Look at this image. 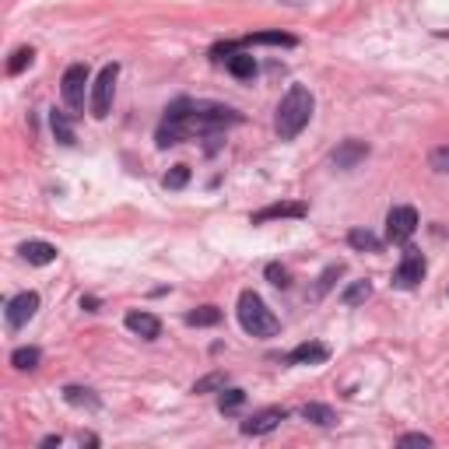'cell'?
I'll use <instances>...</instances> for the list:
<instances>
[{"mask_svg": "<svg viewBox=\"0 0 449 449\" xmlns=\"http://www.w3.org/2000/svg\"><path fill=\"white\" fill-rule=\"evenodd\" d=\"M428 165H432L435 172H449V144H439V148L428 155Z\"/></svg>", "mask_w": 449, "mask_h": 449, "instance_id": "cell-30", "label": "cell"}, {"mask_svg": "<svg viewBox=\"0 0 449 449\" xmlns=\"http://www.w3.org/2000/svg\"><path fill=\"white\" fill-rule=\"evenodd\" d=\"M29 263H36V267H46V263H53L56 260V246L53 243H42V239H32V243H21L18 249Z\"/></svg>", "mask_w": 449, "mask_h": 449, "instance_id": "cell-13", "label": "cell"}, {"mask_svg": "<svg viewBox=\"0 0 449 449\" xmlns=\"http://www.w3.org/2000/svg\"><path fill=\"white\" fill-rule=\"evenodd\" d=\"M243 120L236 109L221 106V102H193V99H176L165 109V120L155 133L158 148H172L183 144L186 137H204V133H218L225 126H236Z\"/></svg>", "mask_w": 449, "mask_h": 449, "instance_id": "cell-1", "label": "cell"}, {"mask_svg": "<svg viewBox=\"0 0 449 449\" xmlns=\"http://www.w3.org/2000/svg\"><path fill=\"white\" fill-rule=\"evenodd\" d=\"M400 446H432V435H425V432H408V435H400Z\"/></svg>", "mask_w": 449, "mask_h": 449, "instance_id": "cell-31", "label": "cell"}, {"mask_svg": "<svg viewBox=\"0 0 449 449\" xmlns=\"http://www.w3.org/2000/svg\"><path fill=\"white\" fill-rule=\"evenodd\" d=\"M365 158H368V144H365V141H358V137H348V141H340V144H337V151L330 155L333 168H340V172L355 168V165L365 162Z\"/></svg>", "mask_w": 449, "mask_h": 449, "instance_id": "cell-9", "label": "cell"}, {"mask_svg": "<svg viewBox=\"0 0 449 449\" xmlns=\"http://www.w3.org/2000/svg\"><path fill=\"white\" fill-rule=\"evenodd\" d=\"M36 309H39V295H36V291H21V295H14V298L7 302V327L11 330L25 327V323L36 316Z\"/></svg>", "mask_w": 449, "mask_h": 449, "instance_id": "cell-7", "label": "cell"}, {"mask_svg": "<svg viewBox=\"0 0 449 449\" xmlns=\"http://www.w3.org/2000/svg\"><path fill=\"white\" fill-rule=\"evenodd\" d=\"M368 295H372V285H368V281H351V285L340 291V302H344V306H362Z\"/></svg>", "mask_w": 449, "mask_h": 449, "instance_id": "cell-21", "label": "cell"}, {"mask_svg": "<svg viewBox=\"0 0 449 449\" xmlns=\"http://www.w3.org/2000/svg\"><path fill=\"white\" fill-rule=\"evenodd\" d=\"M348 243L351 249H362V253H379V236H372L368 228H355V232H348Z\"/></svg>", "mask_w": 449, "mask_h": 449, "instance_id": "cell-19", "label": "cell"}, {"mask_svg": "<svg viewBox=\"0 0 449 449\" xmlns=\"http://www.w3.org/2000/svg\"><path fill=\"white\" fill-rule=\"evenodd\" d=\"M274 218H306V207L302 204H271L253 214V225H263V221H274Z\"/></svg>", "mask_w": 449, "mask_h": 449, "instance_id": "cell-14", "label": "cell"}, {"mask_svg": "<svg viewBox=\"0 0 449 449\" xmlns=\"http://www.w3.org/2000/svg\"><path fill=\"white\" fill-rule=\"evenodd\" d=\"M313 91L306 84H291L288 95L278 106V116H274V130L281 141H295L306 126H309V116H313Z\"/></svg>", "mask_w": 449, "mask_h": 449, "instance_id": "cell-2", "label": "cell"}, {"mask_svg": "<svg viewBox=\"0 0 449 449\" xmlns=\"http://www.w3.org/2000/svg\"><path fill=\"white\" fill-rule=\"evenodd\" d=\"M190 183V168L186 165H172V172L165 176V190H183Z\"/></svg>", "mask_w": 449, "mask_h": 449, "instance_id": "cell-27", "label": "cell"}, {"mask_svg": "<svg viewBox=\"0 0 449 449\" xmlns=\"http://www.w3.org/2000/svg\"><path fill=\"white\" fill-rule=\"evenodd\" d=\"M214 390H225V372H207L204 379L193 383V393H214Z\"/></svg>", "mask_w": 449, "mask_h": 449, "instance_id": "cell-25", "label": "cell"}, {"mask_svg": "<svg viewBox=\"0 0 449 449\" xmlns=\"http://www.w3.org/2000/svg\"><path fill=\"white\" fill-rule=\"evenodd\" d=\"M414 228H418V211L414 207L400 204L386 214V239L390 243H408L414 236Z\"/></svg>", "mask_w": 449, "mask_h": 449, "instance_id": "cell-6", "label": "cell"}, {"mask_svg": "<svg viewBox=\"0 0 449 449\" xmlns=\"http://www.w3.org/2000/svg\"><path fill=\"white\" fill-rule=\"evenodd\" d=\"M327 358H330V348L316 344V340H306V344L288 351V365H323Z\"/></svg>", "mask_w": 449, "mask_h": 449, "instance_id": "cell-10", "label": "cell"}, {"mask_svg": "<svg viewBox=\"0 0 449 449\" xmlns=\"http://www.w3.org/2000/svg\"><path fill=\"white\" fill-rule=\"evenodd\" d=\"M53 133H56L60 144H74V130H71V123H67L64 113H53Z\"/></svg>", "mask_w": 449, "mask_h": 449, "instance_id": "cell-26", "label": "cell"}, {"mask_svg": "<svg viewBox=\"0 0 449 449\" xmlns=\"http://www.w3.org/2000/svg\"><path fill=\"white\" fill-rule=\"evenodd\" d=\"M243 404H246V393L236 390V386H232V390H221V397H218V410H221V414H232V410H239Z\"/></svg>", "mask_w": 449, "mask_h": 449, "instance_id": "cell-23", "label": "cell"}, {"mask_svg": "<svg viewBox=\"0 0 449 449\" xmlns=\"http://www.w3.org/2000/svg\"><path fill=\"white\" fill-rule=\"evenodd\" d=\"M225 67H228V74L239 78V81H249V78L256 74V60H253L249 53H228Z\"/></svg>", "mask_w": 449, "mask_h": 449, "instance_id": "cell-15", "label": "cell"}, {"mask_svg": "<svg viewBox=\"0 0 449 449\" xmlns=\"http://www.w3.org/2000/svg\"><path fill=\"white\" fill-rule=\"evenodd\" d=\"M88 67L84 64H71L67 71H64V78H60V95H64V102L71 106V109H84V88H88Z\"/></svg>", "mask_w": 449, "mask_h": 449, "instance_id": "cell-5", "label": "cell"}, {"mask_svg": "<svg viewBox=\"0 0 449 449\" xmlns=\"http://www.w3.org/2000/svg\"><path fill=\"white\" fill-rule=\"evenodd\" d=\"M249 46H285V49H291L295 46V36H288V32H256V36H249Z\"/></svg>", "mask_w": 449, "mask_h": 449, "instance_id": "cell-18", "label": "cell"}, {"mask_svg": "<svg viewBox=\"0 0 449 449\" xmlns=\"http://www.w3.org/2000/svg\"><path fill=\"white\" fill-rule=\"evenodd\" d=\"M218 320H221V309H214V306H201V309L186 313V323H190V327H214Z\"/></svg>", "mask_w": 449, "mask_h": 449, "instance_id": "cell-20", "label": "cell"}, {"mask_svg": "<svg viewBox=\"0 0 449 449\" xmlns=\"http://www.w3.org/2000/svg\"><path fill=\"white\" fill-rule=\"evenodd\" d=\"M425 271H428L425 256H421L418 249H408L404 260H400V267H397V274H393V285L397 288H414L421 278H425Z\"/></svg>", "mask_w": 449, "mask_h": 449, "instance_id": "cell-8", "label": "cell"}, {"mask_svg": "<svg viewBox=\"0 0 449 449\" xmlns=\"http://www.w3.org/2000/svg\"><path fill=\"white\" fill-rule=\"evenodd\" d=\"M39 362H42L39 348H18V351L11 355V365L18 368V372H32V368H39Z\"/></svg>", "mask_w": 449, "mask_h": 449, "instance_id": "cell-17", "label": "cell"}, {"mask_svg": "<svg viewBox=\"0 0 449 449\" xmlns=\"http://www.w3.org/2000/svg\"><path fill=\"white\" fill-rule=\"evenodd\" d=\"M239 327L249 337H274L281 330V323H278V316L267 309V302L256 291H243L239 295Z\"/></svg>", "mask_w": 449, "mask_h": 449, "instance_id": "cell-3", "label": "cell"}, {"mask_svg": "<svg viewBox=\"0 0 449 449\" xmlns=\"http://www.w3.org/2000/svg\"><path fill=\"white\" fill-rule=\"evenodd\" d=\"M126 330L130 333H137V337H144V340H155L158 333H162V323H158V316H151V313H126Z\"/></svg>", "mask_w": 449, "mask_h": 449, "instance_id": "cell-12", "label": "cell"}, {"mask_svg": "<svg viewBox=\"0 0 449 449\" xmlns=\"http://www.w3.org/2000/svg\"><path fill=\"white\" fill-rule=\"evenodd\" d=\"M285 418H288V410L267 408V410H260V414H253L249 421H243V432L246 435H267V432H274Z\"/></svg>", "mask_w": 449, "mask_h": 449, "instance_id": "cell-11", "label": "cell"}, {"mask_svg": "<svg viewBox=\"0 0 449 449\" xmlns=\"http://www.w3.org/2000/svg\"><path fill=\"white\" fill-rule=\"evenodd\" d=\"M49 446H60V435H46V439H42V449H49Z\"/></svg>", "mask_w": 449, "mask_h": 449, "instance_id": "cell-33", "label": "cell"}, {"mask_svg": "<svg viewBox=\"0 0 449 449\" xmlns=\"http://www.w3.org/2000/svg\"><path fill=\"white\" fill-rule=\"evenodd\" d=\"M64 400L74 404V408H99V397L91 390H81V386H67L64 390Z\"/></svg>", "mask_w": 449, "mask_h": 449, "instance_id": "cell-22", "label": "cell"}, {"mask_svg": "<svg viewBox=\"0 0 449 449\" xmlns=\"http://www.w3.org/2000/svg\"><path fill=\"white\" fill-rule=\"evenodd\" d=\"M340 274H344V263H330L327 271H323V278H320V285H316V295H327L333 278H340Z\"/></svg>", "mask_w": 449, "mask_h": 449, "instance_id": "cell-29", "label": "cell"}, {"mask_svg": "<svg viewBox=\"0 0 449 449\" xmlns=\"http://www.w3.org/2000/svg\"><path fill=\"white\" fill-rule=\"evenodd\" d=\"M302 418L313 421V425H320V428L337 425V414H333V408H327V404H306V408H302Z\"/></svg>", "mask_w": 449, "mask_h": 449, "instance_id": "cell-16", "label": "cell"}, {"mask_svg": "<svg viewBox=\"0 0 449 449\" xmlns=\"http://www.w3.org/2000/svg\"><path fill=\"white\" fill-rule=\"evenodd\" d=\"M81 309L95 313V309H99V298H91V295H88V298H81Z\"/></svg>", "mask_w": 449, "mask_h": 449, "instance_id": "cell-32", "label": "cell"}, {"mask_svg": "<svg viewBox=\"0 0 449 449\" xmlns=\"http://www.w3.org/2000/svg\"><path fill=\"white\" fill-rule=\"evenodd\" d=\"M32 56H36V53H32L29 46L14 49V53H11V60H7V74H11V78H14V74H21V71H25V67L32 64Z\"/></svg>", "mask_w": 449, "mask_h": 449, "instance_id": "cell-24", "label": "cell"}, {"mask_svg": "<svg viewBox=\"0 0 449 449\" xmlns=\"http://www.w3.org/2000/svg\"><path fill=\"white\" fill-rule=\"evenodd\" d=\"M267 281H271L274 288H288L291 285V274H288L281 263H267Z\"/></svg>", "mask_w": 449, "mask_h": 449, "instance_id": "cell-28", "label": "cell"}, {"mask_svg": "<svg viewBox=\"0 0 449 449\" xmlns=\"http://www.w3.org/2000/svg\"><path fill=\"white\" fill-rule=\"evenodd\" d=\"M116 78H120V64H106V67L99 71L95 84H91V116H95V120H106V116H109Z\"/></svg>", "mask_w": 449, "mask_h": 449, "instance_id": "cell-4", "label": "cell"}]
</instances>
